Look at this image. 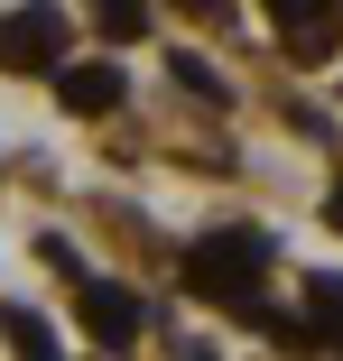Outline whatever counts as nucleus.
Returning a JSON list of instances; mask_svg holds the SVG:
<instances>
[{
  "mask_svg": "<svg viewBox=\"0 0 343 361\" xmlns=\"http://www.w3.org/2000/svg\"><path fill=\"white\" fill-rule=\"evenodd\" d=\"M269 269H279L269 232H214V241H195V250H186V297L232 306V315H241L260 287H269Z\"/></svg>",
  "mask_w": 343,
  "mask_h": 361,
  "instance_id": "f257e3e1",
  "label": "nucleus"
},
{
  "mask_svg": "<svg viewBox=\"0 0 343 361\" xmlns=\"http://www.w3.org/2000/svg\"><path fill=\"white\" fill-rule=\"evenodd\" d=\"M56 56H65V10L56 0H19L0 19V65L10 75H56Z\"/></svg>",
  "mask_w": 343,
  "mask_h": 361,
  "instance_id": "f03ea898",
  "label": "nucleus"
},
{
  "mask_svg": "<svg viewBox=\"0 0 343 361\" xmlns=\"http://www.w3.org/2000/svg\"><path fill=\"white\" fill-rule=\"evenodd\" d=\"M75 287H84V334L102 352H130L149 334V297H140V287H121V278H75Z\"/></svg>",
  "mask_w": 343,
  "mask_h": 361,
  "instance_id": "7ed1b4c3",
  "label": "nucleus"
},
{
  "mask_svg": "<svg viewBox=\"0 0 343 361\" xmlns=\"http://www.w3.org/2000/svg\"><path fill=\"white\" fill-rule=\"evenodd\" d=\"M343 0H269V19H279V47L297 56V65H325L334 47H343Z\"/></svg>",
  "mask_w": 343,
  "mask_h": 361,
  "instance_id": "20e7f679",
  "label": "nucleus"
},
{
  "mask_svg": "<svg viewBox=\"0 0 343 361\" xmlns=\"http://www.w3.org/2000/svg\"><path fill=\"white\" fill-rule=\"evenodd\" d=\"M56 102L75 111V121H102V111L121 102V65H65V56H56Z\"/></svg>",
  "mask_w": 343,
  "mask_h": 361,
  "instance_id": "39448f33",
  "label": "nucleus"
},
{
  "mask_svg": "<svg viewBox=\"0 0 343 361\" xmlns=\"http://www.w3.org/2000/svg\"><path fill=\"white\" fill-rule=\"evenodd\" d=\"M0 343L28 352V361H47V352H56V334H47V315H37V306H0Z\"/></svg>",
  "mask_w": 343,
  "mask_h": 361,
  "instance_id": "423d86ee",
  "label": "nucleus"
},
{
  "mask_svg": "<svg viewBox=\"0 0 343 361\" xmlns=\"http://www.w3.org/2000/svg\"><path fill=\"white\" fill-rule=\"evenodd\" d=\"M306 306H315V343H343V278H306Z\"/></svg>",
  "mask_w": 343,
  "mask_h": 361,
  "instance_id": "0eeeda50",
  "label": "nucleus"
},
{
  "mask_svg": "<svg viewBox=\"0 0 343 361\" xmlns=\"http://www.w3.org/2000/svg\"><path fill=\"white\" fill-rule=\"evenodd\" d=\"M167 75H176V84H186L195 102H214V111L232 102V93H223V75H214V65H204V56H167Z\"/></svg>",
  "mask_w": 343,
  "mask_h": 361,
  "instance_id": "6e6552de",
  "label": "nucleus"
},
{
  "mask_svg": "<svg viewBox=\"0 0 343 361\" xmlns=\"http://www.w3.org/2000/svg\"><path fill=\"white\" fill-rule=\"evenodd\" d=\"M93 28L102 37H140L149 28V0H93Z\"/></svg>",
  "mask_w": 343,
  "mask_h": 361,
  "instance_id": "1a4fd4ad",
  "label": "nucleus"
},
{
  "mask_svg": "<svg viewBox=\"0 0 343 361\" xmlns=\"http://www.w3.org/2000/svg\"><path fill=\"white\" fill-rule=\"evenodd\" d=\"M176 10H186V19H223L232 0H176Z\"/></svg>",
  "mask_w": 343,
  "mask_h": 361,
  "instance_id": "9d476101",
  "label": "nucleus"
},
{
  "mask_svg": "<svg viewBox=\"0 0 343 361\" xmlns=\"http://www.w3.org/2000/svg\"><path fill=\"white\" fill-rule=\"evenodd\" d=\"M325 223H334V232H343V185H334V195H325Z\"/></svg>",
  "mask_w": 343,
  "mask_h": 361,
  "instance_id": "9b49d317",
  "label": "nucleus"
}]
</instances>
